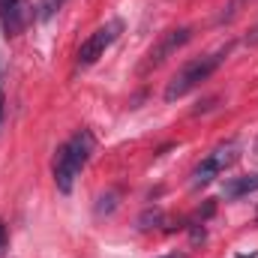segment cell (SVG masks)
Returning a JSON list of instances; mask_svg holds the SVG:
<instances>
[{
	"instance_id": "5b68a950",
	"label": "cell",
	"mask_w": 258,
	"mask_h": 258,
	"mask_svg": "<svg viewBox=\"0 0 258 258\" xmlns=\"http://www.w3.org/2000/svg\"><path fill=\"white\" fill-rule=\"evenodd\" d=\"M192 39V30L189 27H177V30H168V33H162L159 36V42L147 51V57H144V63H141V72H150V69H156V66H162L177 48H183L186 42Z\"/></svg>"
},
{
	"instance_id": "ba28073f",
	"label": "cell",
	"mask_w": 258,
	"mask_h": 258,
	"mask_svg": "<svg viewBox=\"0 0 258 258\" xmlns=\"http://www.w3.org/2000/svg\"><path fill=\"white\" fill-rule=\"evenodd\" d=\"M243 3H246V0H231V3H228V6L222 9V15H219V24H228V21H234V18L240 15Z\"/></svg>"
},
{
	"instance_id": "5bb4252c",
	"label": "cell",
	"mask_w": 258,
	"mask_h": 258,
	"mask_svg": "<svg viewBox=\"0 0 258 258\" xmlns=\"http://www.w3.org/2000/svg\"><path fill=\"white\" fill-rule=\"evenodd\" d=\"M255 156H258V138H255Z\"/></svg>"
},
{
	"instance_id": "52a82bcc",
	"label": "cell",
	"mask_w": 258,
	"mask_h": 258,
	"mask_svg": "<svg viewBox=\"0 0 258 258\" xmlns=\"http://www.w3.org/2000/svg\"><path fill=\"white\" fill-rule=\"evenodd\" d=\"M255 189H258V174L231 177V180H225V186H222V198H225V201H234V198H243V195L255 192Z\"/></svg>"
},
{
	"instance_id": "8992f818",
	"label": "cell",
	"mask_w": 258,
	"mask_h": 258,
	"mask_svg": "<svg viewBox=\"0 0 258 258\" xmlns=\"http://www.w3.org/2000/svg\"><path fill=\"white\" fill-rule=\"evenodd\" d=\"M30 21V3L27 0H0V24L6 36H15Z\"/></svg>"
},
{
	"instance_id": "6da1fadb",
	"label": "cell",
	"mask_w": 258,
	"mask_h": 258,
	"mask_svg": "<svg viewBox=\"0 0 258 258\" xmlns=\"http://www.w3.org/2000/svg\"><path fill=\"white\" fill-rule=\"evenodd\" d=\"M93 147H96V141H93V135L87 129H78L66 144L57 147V156H54V183H57V189L63 195L72 192V183H75L78 171L90 162Z\"/></svg>"
},
{
	"instance_id": "277c9868",
	"label": "cell",
	"mask_w": 258,
	"mask_h": 258,
	"mask_svg": "<svg viewBox=\"0 0 258 258\" xmlns=\"http://www.w3.org/2000/svg\"><path fill=\"white\" fill-rule=\"evenodd\" d=\"M120 33H123V21H120V18H111L108 24L96 27V30L81 42V48H78V66H93L114 42H117Z\"/></svg>"
},
{
	"instance_id": "7c38bea8",
	"label": "cell",
	"mask_w": 258,
	"mask_h": 258,
	"mask_svg": "<svg viewBox=\"0 0 258 258\" xmlns=\"http://www.w3.org/2000/svg\"><path fill=\"white\" fill-rule=\"evenodd\" d=\"M162 258H186L183 252H168V255H162Z\"/></svg>"
},
{
	"instance_id": "4fadbf2b",
	"label": "cell",
	"mask_w": 258,
	"mask_h": 258,
	"mask_svg": "<svg viewBox=\"0 0 258 258\" xmlns=\"http://www.w3.org/2000/svg\"><path fill=\"white\" fill-rule=\"evenodd\" d=\"M252 42H258V30H255V36H252Z\"/></svg>"
},
{
	"instance_id": "9a60e30c",
	"label": "cell",
	"mask_w": 258,
	"mask_h": 258,
	"mask_svg": "<svg viewBox=\"0 0 258 258\" xmlns=\"http://www.w3.org/2000/svg\"><path fill=\"white\" fill-rule=\"evenodd\" d=\"M54 3H57V6H60V3H63V0H54Z\"/></svg>"
},
{
	"instance_id": "9c48e42d",
	"label": "cell",
	"mask_w": 258,
	"mask_h": 258,
	"mask_svg": "<svg viewBox=\"0 0 258 258\" xmlns=\"http://www.w3.org/2000/svg\"><path fill=\"white\" fill-rule=\"evenodd\" d=\"M162 222V210H147L141 219H138V228H156Z\"/></svg>"
},
{
	"instance_id": "7a4b0ae2",
	"label": "cell",
	"mask_w": 258,
	"mask_h": 258,
	"mask_svg": "<svg viewBox=\"0 0 258 258\" xmlns=\"http://www.w3.org/2000/svg\"><path fill=\"white\" fill-rule=\"evenodd\" d=\"M228 51H231V45L216 48V51H210V54H204V57L189 60L183 69H177V75H174V78L168 81V87H165V102H174V99H183L186 93H192L201 81H207V78L222 66V60L228 57Z\"/></svg>"
},
{
	"instance_id": "8fae6325",
	"label": "cell",
	"mask_w": 258,
	"mask_h": 258,
	"mask_svg": "<svg viewBox=\"0 0 258 258\" xmlns=\"http://www.w3.org/2000/svg\"><path fill=\"white\" fill-rule=\"evenodd\" d=\"M3 105H6V96L0 93V123H3Z\"/></svg>"
},
{
	"instance_id": "3957f363",
	"label": "cell",
	"mask_w": 258,
	"mask_h": 258,
	"mask_svg": "<svg viewBox=\"0 0 258 258\" xmlns=\"http://www.w3.org/2000/svg\"><path fill=\"white\" fill-rule=\"evenodd\" d=\"M237 159H240V141H237V138H231V141L219 144L216 150H210V156H207V159H201V162L195 165L192 186H195V189H201V186L213 183V180H216L225 168H231Z\"/></svg>"
},
{
	"instance_id": "30bf717a",
	"label": "cell",
	"mask_w": 258,
	"mask_h": 258,
	"mask_svg": "<svg viewBox=\"0 0 258 258\" xmlns=\"http://www.w3.org/2000/svg\"><path fill=\"white\" fill-rule=\"evenodd\" d=\"M3 249H6V225L0 222V252H3Z\"/></svg>"
}]
</instances>
